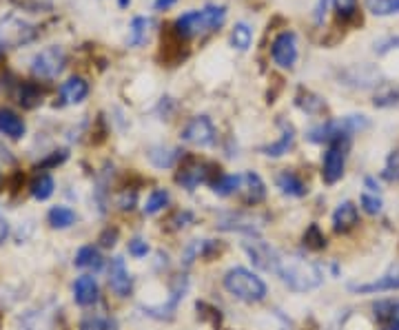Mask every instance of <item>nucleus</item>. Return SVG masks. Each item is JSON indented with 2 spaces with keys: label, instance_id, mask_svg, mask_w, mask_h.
I'll return each mask as SVG.
<instances>
[{
  "label": "nucleus",
  "instance_id": "c9c22d12",
  "mask_svg": "<svg viewBox=\"0 0 399 330\" xmlns=\"http://www.w3.org/2000/svg\"><path fill=\"white\" fill-rule=\"evenodd\" d=\"M331 3L337 9L341 21H349V18H353L357 11V0H331Z\"/></svg>",
  "mask_w": 399,
  "mask_h": 330
},
{
  "label": "nucleus",
  "instance_id": "7c9ffc66",
  "mask_svg": "<svg viewBox=\"0 0 399 330\" xmlns=\"http://www.w3.org/2000/svg\"><path fill=\"white\" fill-rule=\"evenodd\" d=\"M169 204V191L167 189H155L149 199H147V204H144V213L147 215H155L160 213L162 209H165Z\"/></svg>",
  "mask_w": 399,
  "mask_h": 330
},
{
  "label": "nucleus",
  "instance_id": "412c9836",
  "mask_svg": "<svg viewBox=\"0 0 399 330\" xmlns=\"http://www.w3.org/2000/svg\"><path fill=\"white\" fill-rule=\"evenodd\" d=\"M278 189L284 195H291V197H304L308 193L306 185L293 171H284V173L278 175Z\"/></svg>",
  "mask_w": 399,
  "mask_h": 330
},
{
  "label": "nucleus",
  "instance_id": "39448f33",
  "mask_svg": "<svg viewBox=\"0 0 399 330\" xmlns=\"http://www.w3.org/2000/svg\"><path fill=\"white\" fill-rule=\"evenodd\" d=\"M349 146H351V138L329 144V151L324 153V164H322V180L326 182V185H335V182L341 180Z\"/></svg>",
  "mask_w": 399,
  "mask_h": 330
},
{
  "label": "nucleus",
  "instance_id": "79ce46f5",
  "mask_svg": "<svg viewBox=\"0 0 399 330\" xmlns=\"http://www.w3.org/2000/svg\"><path fill=\"white\" fill-rule=\"evenodd\" d=\"M129 253L133 255V258H144V255L149 253V244L142 242V240H131L129 242Z\"/></svg>",
  "mask_w": 399,
  "mask_h": 330
},
{
  "label": "nucleus",
  "instance_id": "9d476101",
  "mask_svg": "<svg viewBox=\"0 0 399 330\" xmlns=\"http://www.w3.org/2000/svg\"><path fill=\"white\" fill-rule=\"evenodd\" d=\"M262 222L264 219L253 215V213H226V215H220V219H217V229L258 235L260 229H262Z\"/></svg>",
  "mask_w": 399,
  "mask_h": 330
},
{
  "label": "nucleus",
  "instance_id": "37998d69",
  "mask_svg": "<svg viewBox=\"0 0 399 330\" xmlns=\"http://www.w3.org/2000/svg\"><path fill=\"white\" fill-rule=\"evenodd\" d=\"M187 222H191V213H189V211H177V213L169 219V224H173L171 229H182V226H187Z\"/></svg>",
  "mask_w": 399,
  "mask_h": 330
},
{
  "label": "nucleus",
  "instance_id": "4468645a",
  "mask_svg": "<svg viewBox=\"0 0 399 330\" xmlns=\"http://www.w3.org/2000/svg\"><path fill=\"white\" fill-rule=\"evenodd\" d=\"M278 124H280V129H282L280 140L273 142V144H268V146H262V149H260V151H262L264 155H268V158H282L284 153L291 151V146H293V142H295V129H293V124L286 122V120H280Z\"/></svg>",
  "mask_w": 399,
  "mask_h": 330
},
{
  "label": "nucleus",
  "instance_id": "58836bf2",
  "mask_svg": "<svg viewBox=\"0 0 399 330\" xmlns=\"http://www.w3.org/2000/svg\"><path fill=\"white\" fill-rule=\"evenodd\" d=\"M98 242H100V246H104V248L116 246V242H118V229H116V226H114V229H111V226L104 229Z\"/></svg>",
  "mask_w": 399,
  "mask_h": 330
},
{
  "label": "nucleus",
  "instance_id": "1a4fd4ad",
  "mask_svg": "<svg viewBox=\"0 0 399 330\" xmlns=\"http://www.w3.org/2000/svg\"><path fill=\"white\" fill-rule=\"evenodd\" d=\"M173 33L177 35L180 40H189V38H195V35L209 33L202 9H191V11L180 16L177 21L173 23Z\"/></svg>",
  "mask_w": 399,
  "mask_h": 330
},
{
  "label": "nucleus",
  "instance_id": "2eb2a0df",
  "mask_svg": "<svg viewBox=\"0 0 399 330\" xmlns=\"http://www.w3.org/2000/svg\"><path fill=\"white\" fill-rule=\"evenodd\" d=\"M359 222V211L353 202H341L333 213V229L335 233H349Z\"/></svg>",
  "mask_w": 399,
  "mask_h": 330
},
{
  "label": "nucleus",
  "instance_id": "09e8293b",
  "mask_svg": "<svg viewBox=\"0 0 399 330\" xmlns=\"http://www.w3.org/2000/svg\"><path fill=\"white\" fill-rule=\"evenodd\" d=\"M364 185H366V189H371L375 195H377V191H379V185H377V182H375V177H366L364 180Z\"/></svg>",
  "mask_w": 399,
  "mask_h": 330
},
{
  "label": "nucleus",
  "instance_id": "f3484780",
  "mask_svg": "<svg viewBox=\"0 0 399 330\" xmlns=\"http://www.w3.org/2000/svg\"><path fill=\"white\" fill-rule=\"evenodd\" d=\"M89 96V82L80 76L69 78L60 87V104H80Z\"/></svg>",
  "mask_w": 399,
  "mask_h": 330
},
{
  "label": "nucleus",
  "instance_id": "a878e982",
  "mask_svg": "<svg viewBox=\"0 0 399 330\" xmlns=\"http://www.w3.org/2000/svg\"><path fill=\"white\" fill-rule=\"evenodd\" d=\"M47 222L51 224V229H69L76 224V213L69 207H53L47 213Z\"/></svg>",
  "mask_w": 399,
  "mask_h": 330
},
{
  "label": "nucleus",
  "instance_id": "a19ab883",
  "mask_svg": "<svg viewBox=\"0 0 399 330\" xmlns=\"http://www.w3.org/2000/svg\"><path fill=\"white\" fill-rule=\"evenodd\" d=\"M80 330H109V324L100 317H89L80 324Z\"/></svg>",
  "mask_w": 399,
  "mask_h": 330
},
{
  "label": "nucleus",
  "instance_id": "f8f14e48",
  "mask_svg": "<svg viewBox=\"0 0 399 330\" xmlns=\"http://www.w3.org/2000/svg\"><path fill=\"white\" fill-rule=\"evenodd\" d=\"M109 286L120 297H126L131 292V275L126 270L122 258H114L111 264H109Z\"/></svg>",
  "mask_w": 399,
  "mask_h": 330
},
{
  "label": "nucleus",
  "instance_id": "a18cd8bd",
  "mask_svg": "<svg viewBox=\"0 0 399 330\" xmlns=\"http://www.w3.org/2000/svg\"><path fill=\"white\" fill-rule=\"evenodd\" d=\"M7 237H9V224H7L5 215L0 213V244H5V242H7Z\"/></svg>",
  "mask_w": 399,
  "mask_h": 330
},
{
  "label": "nucleus",
  "instance_id": "20e7f679",
  "mask_svg": "<svg viewBox=\"0 0 399 330\" xmlns=\"http://www.w3.org/2000/svg\"><path fill=\"white\" fill-rule=\"evenodd\" d=\"M35 35H38V29L16 13H9L0 21V47H23L35 40Z\"/></svg>",
  "mask_w": 399,
  "mask_h": 330
},
{
  "label": "nucleus",
  "instance_id": "4be33fe9",
  "mask_svg": "<svg viewBox=\"0 0 399 330\" xmlns=\"http://www.w3.org/2000/svg\"><path fill=\"white\" fill-rule=\"evenodd\" d=\"M295 104L302 109V111L311 114V116H319V114L326 111V102H324L319 96L311 94V91H306V89H300V91H297Z\"/></svg>",
  "mask_w": 399,
  "mask_h": 330
},
{
  "label": "nucleus",
  "instance_id": "ddd939ff",
  "mask_svg": "<svg viewBox=\"0 0 399 330\" xmlns=\"http://www.w3.org/2000/svg\"><path fill=\"white\" fill-rule=\"evenodd\" d=\"M244 193V202L246 204H260V202L266 197V187L258 173L246 171L244 175H240V189Z\"/></svg>",
  "mask_w": 399,
  "mask_h": 330
},
{
  "label": "nucleus",
  "instance_id": "b1692460",
  "mask_svg": "<svg viewBox=\"0 0 399 330\" xmlns=\"http://www.w3.org/2000/svg\"><path fill=\"white\" fill-rule=\"evenodd\" d=\"M18 102H21L25 109H33L43 102V89L35 82H23L18 87Z\"/></svg>",
  "mask_w": 399,
  "mask_h": 330
},
{
  "label": "nucleus",
  "instance_id": "bb28decb",
  "mask_svg": "<svg viewBox=\"0 0 399 330\" xmlns=\"http://www.w3.org/2000/svg\"><path fill=\"white\" fill-rule=\"evenodd\" d=\"M74 264H76L78 268L100 270V268H102V255H100L98 248H94V246H82V248L76 253Z\"/></svg>",
  "mask_w": 399,
  "mask_h": 330
},
{
  "label": "nucleus",
  "instance_id": "e433bc0d",
  "mask_svg": "<svg viewBox=\"0 0 399 330\" xmlns=\"http://www.w3.org/2000/svg\"><path fill=\"white\" fill-rule=\"evenodd\" d=\"M359 202H361V207H364V211L371 213V215H377L379 211H382V199H379L377 195L364 193V195H361Z\"/></svg>",
  "mask_w": 399,
  "mask_h": 330
},
{
  "label": "nucleus",
  "instance_id": "393cba45",
  "mask_svg": "<svg viewBox=\"0 0 399 330\" xmlns=\"http://www.w3.org/2000/svg\"><path fill=\"white\" fill-rule=\"evenodd\" d=\"M53 189H56V182H53V177L49 173H40V175H35L33 182L29 185V191L35 199H49L53 195Z\"/></svg>",
  "mask_w": 399,
  "mask_h": 330
},
{
  "label": "nucleus",
  "instance_id": "a211bd4d",
  "mask_svg": "<svg viewBox=\"0 0 399 330\" xmlns=\"http://www.w3.org/2000/svg\"><path fill=\"white\" fill-rule=\"evenodd\" d=\"M98 282L92 277V275H82V277L76 280L74 284V299L78 306H94L98 302Z\"/></svg>",
  "mask_w": 399,
  "mask_h": 330
},
{
  "label": "nucleus",
  "instance_id": "72a5a7b5",
  "mask_svg": "<svg viewBox=\"0 0 399 330\" xmlns=\"http://www.w3.org/2000/svg\"><path fill=\"white\" fill-rule=\"evenodd\" d=\"M382 177L386 182H399V149H395V151L388 153L386 164H384V171H382Z\"/></svg>",
  "mask_w": 399,
  "mask_h": 330
},
{
  "label": "nucleus",
  "instance_id": "cd10ccee",
  "mask_svg": "<svg viewBox=\"0 0 399 330\" xmlns=\"http://www.w3.org/2000/svg\"><path fill=\"white\" fill-rule=\"evenodd\" d=\"M253 43V29L246 23H238L231 31V45L238 51H246Z\"/></svg>",
  "mask_w": 399,
  "mask_h": 330
},
{
  "label": "nucleus",
  "instance_id": "0eeeda50",
  "mask_svg": "<svg viewBox=\"0 0 399 330\" xmlns=\"http://www.w3.org/2000/svg\"><path fill=\"white\" fill-rule=\"evenodd\" d=\"M242 246H244L246 255L251 258V262L256 264L258 268H262V270H273V273H275L278 260H280V253H275L266 242H262L260 237L253 235V237H248L246 242H242Z\"/></svg>",
  "mask_w": 399,
  "mask_h": 330
},
{
  "label": "nucleus",
  "instance_id": "c85d7f7f",
  "mask_svg": "<svg viewBox=\"0 0 399 330\" xmlns=\"http://www.w3.org/2000/svg\"><path fill=\"white\" fill-rule=\"evenodd\" d=\"M202 13H204V23H207L209 31L220 29L226 21V7L224 5H207L202 9Z\"/></svg>",
  "mask_w": 399,
  "mask_h": 330
},
{
  "label": "nucleus",
  "instance_id": "7ed1b4c3",
  "mask_svg": "<svg viewBox=\"0 0 399 330\" xmlns=\"http://www.w3.org/2000/svg\"><path fill=\"white\" fill-rule=\"evenodd\" d=\"M67 65V53L62 47L58 45H51L45 47L43 51H38L31 60V71L35 78H43V80H53L58 78L62 69Z\"/></svg>",
  "mask_w": 399,
  "mask_h": 330
},
{
  "label": "nucleus",
  "instance_id": "ea45409f",
  "mask_svg": "<svg viewBox=\"0 0 399 330\" xmlns=\"http://www.w3.org/2000/svg\"><path fill=\"white\" fill-rule=\"evenodd\" d=\"M136 199H138V195H136V191H122L120 193V197H118V207L122 209V211H131L133 207H136Z\"/></svg>",
  "mask_w": 399,
  "mask_h": 330
},
{
  "label": "nucleus",
  "instance_id": "c756f323",
  "mask_svg": "<svg viewBox=\"0 0 399 330\" xmlns=\"http://www.w3.org/2000/svg\"><path fill=\"white\" fill-rule=\"evenodd\" d=\"M213 191L217 193V195H222V197H226V195H233L235 191L240 189V175H220L215 182H213Z\"/></svg>",
  "mask_w": 399,
  "mask_h": 330
},
{
  "label": "nucleus",
  "instance_id": "423d86ee",
  "mask_svg": "<svg viewBox=\"0 0 399 330\" xmlns=\"http://www.w3.org/2000/svg\"><path fill=\"white\" fill-rule=\"evenodd\" d=\"M270 56H273L275 65L282 69H293L297 62V38L293 31H282L275 35L273 47H270Z\"/></svg>",
  "mask_w": 399,
  "mask_h": 330
},
{
  "label": "nucleus",
  "instance_id": "f03ea898",
  "mask_svg": "<svg viewBox=\"0 0 399 330\" xmlns=\"http://www.w3.org/2000/svg\"><path fill=\"white\" fill-rule=\"evenodd\" d=\"M224 288L242 302L256 304L266 297V284L246 268H231L224 275Z\"/></svg>",
  "mask_w": 399,
  "mask_h": 330
},
{
  "label": "nucleus",
  "instance_id": "f704fd0d",
  "mask_svg": "<svg viewBox=\"0 0 399 330\" xmlns=\"http://www.w3.org/2000/svg\"><path fill=\"white\" fill-rule=\"evenodd\" d=\"M375 106H395L399 104V89L395 87H384L379 94H375V100H373Z\"/></svg>",
  "mask_w": 399,
  "mask_h": 330
},
{
  "label": "nucleus",
  "instance_id": "49530a36",
  "mask_svg": "<svg viewBox=\"0 0 399 330\" xmlns=\"http://www.w3.org/2000/svg\"><path fill=\"white\" fill-rule=\"evenodd\" d=\"M177 3V0H155V3H153V9L155 11H167L169 7H173Z\"/></svg>",
  "mask_w": 399,
  "mask_h": 330
},
{
  "label": "nucleus",
  "instance_id": "6ab92c4d",
  "mask_svg": "<svg viewBox=\"0 0 399 330\" xmlns=\"http://www.w3.org/2000/svg\"><path fill=\"white\" fill-rule=\"evenodd\" d=\"M25 131H27V126L21 116L11 111V109H0V133L11 140H21Z\"/></svg>",
  "mask_w": 399,
  "mask_h": 330
},
{
  "label": "nucleus",
  "instance_id": "dca6fc26",
  "mask_svg": "<svg viewBox=\"0 0 399 330\" xmlns=\"http://www.w3.org/2000/svg\"><path fill=\"white\" fill-rule=\"evenodd\" d=\"M349 290L359 292V295H368V292H384V290H399V268L386 273L384 277H379L371 284H351Z\"/></svg>",
  "mask_w": 399,
  "mask_h": 330
},
{
  "label": "nucleus",
  "instance_id": "de8ad7c7",
  "mask_svg": "<svg viewBox=\"0 0 399 330\" xmlns=\"http://www.w3.org/2000/svg\"><path fill=\"white\" fill-rule=\"evenodd\" d=\"M329 3H331V0H319V5H317V9H315L317 23H322V18H324V13H326V7H329Z\"/></svg>",
  "mask_w": 399,
  "mask_h": 330
},
{
  "label": "nucleus",
  "instance_id": "473e14b6",
  "mask_svg": "<svg viewBox=\"0 0 399 330\" xmlns=\"http://www.w3.org/2000/svg\"><path fill=\"white\" fill-rule=\"evenodd\" d=\"M366 7L375 16H393L399 13V0H366Z\"/></svg>",
  "mask_w": 399,
  "mask_h": 330
},
{
  "label": "nucleus",
  "instance_id": "aec40b11",
  "mask_svg": "<svg viewBox=\"0 0 399 330\" xmlns=\"http://www.w3.org/2000/svg\"><path fill=\"white\" fill-rule=\"evenodd\" d=\"M149 160H151V164L153 167H158V169H169V167H173V164L182 158V151L180 149H171V146H151L149 149Z\"/></svg>",
  "mask_w": 399,
  "mask_h": 330
},
{
  "label": "nucleus",
  "instance_id": "5701e85b",
  "mask_svg": "<svg viewBox=\"0 0 399 330\" xmlns=\"http://www.w3.org/2000/svg\"><path fill=\"white\" fill-rule=\"evenodd\" d=\"M151 21L149 18H133L131 21V27H129V45L131 47H142L144 43L149 40V31H151Z\"/></svg>",
  "mask_w": 399,
  "mask_h": 330
},
{
  "label": "nucleus",
  "instance_id": "2f4dec72",
  "mask_svg": "<svg viewBox=\"0 0 399 330\" xmlns=\"http://www.w3.org/2000/svg\"><path fill=\"white\" fill-rule=\"evenodd\" d=\"M302 240H304V246L311 248V251H322V248H326V235L322 233V229H319L317 224L308 226Z\"/></svg>",
  "mask_w": 399,
  "mask_h": 330
},
{
  "label": "nucleus",
  "instance_id": "c03bdc74",
  "mask_svg": "<svg viewBox=\"0 0 399 330\" xmlns=\"http://www.w3.org/2000/svg\"><path fill=\"white\" fill-rule=\"evenodd\" d=\"M386 324H388V330H399V304H390Z\"/></svg>",
  "mask_w": 399,
  "mask_h": 330
},
{
  "label": "nucleus",
  "instance_id": "9b49d317",
  "mask_svg": "<svg viewBox=\"0 0 399 330\" xmlns=\"http://www.w3.org/2000/svg\"><path fill=\"white\" fill-rule=\"evenodd\" d=\"M217 171H215V167H211V164L189 160L187 167H182L180 173L175 175V182L177 185H182L185 189H195L197 185H202V182H209L211 185V173H217Z\"/></svg>",
  "mask_w": 399,
  "mask_h": 330
},
{
  "label": "nucleus",
  "instance_id": "8fccbe9b",
  "mask_svg": "<svg viewBox=\"0 0 399 330\" xmlns=\"http://www.w3.org/2000/svg\"><path fill=\"white\" fill-rule=\"evenodd\" d=\"M129 3H131V0H120V7H126Z\"/></svg>",
  "mask_w": 399,
  "mask_h": 330
},
{
  "label": "nucleus",
  "instance_id": "f257e3e1",
  "mask_svg": "<svg viewBox=\"0 0 399 330\" xmlns=\"http://www.w3.org/2000/svg\"><path fill=\"white\" fill-rule=\"evenodd\" d=\"M275 273L282 277V282L295 292L313 290L324 282L322 268L313 262L300 258V255H280Z\"/></svg>",
  "mask_w": 399,
  "mask_h": 330
},
{
  "label": "nucleus",
  "instance_id": "4c0bfd02",
  "mask_svg": "<svg viewBox=\"0 0 399 330\" xmlns=\"http://www.w3.org/2000/svg\"><path fill=\"white\" fill-rule=\"evenodd\" d=\"M69 158V153L65 151V149H60V151H53L47 160H43L40 164H38V169H53V167H60V164L65 162Z\"/></svg>",
  "mask_w": 399,
  "mask_h": 330
},
{
  "label": "nucleus",
  "instance_id": "6e6552de",
  "mask_svg": "<svg viewBox=\"0 0 399 330\" xmlns=\"http://www.w3.org/2000/svg\"><path fill=\"white\" fill-rule=\"evenodd\" d=\"M215 126L207 116L193 118L185 129H182V140L193 144V146H213L215 144Z\"/></svg>",
  "mask_w": 399,
  "mask_h": 330
}]
</instances>
